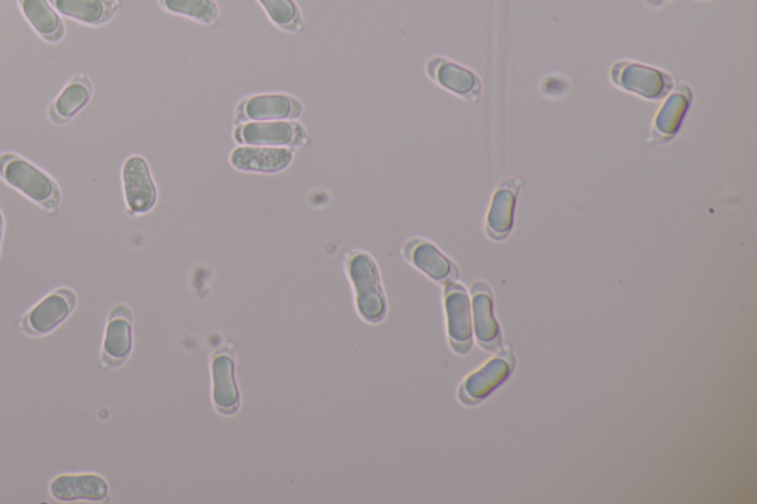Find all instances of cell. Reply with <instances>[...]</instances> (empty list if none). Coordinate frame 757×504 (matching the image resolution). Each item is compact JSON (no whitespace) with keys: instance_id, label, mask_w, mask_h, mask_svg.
<instances>
[{"instance_id":"3957f363","label":"cell","mask_w":757,"mask_h":504,"mask_svg":"<svg viewBox=\"0 0 757 504\" xmlns=\"http://www.w3.org/2000/svg\"><path fill=\"white\" fill-rule=\"evenodd\" d=\"M123 185L127 203L133 213H147L155 208L157 191L151 180L149 164L140 155L124 163Z\"/></svg>"},{"instance_id":"5b68a950","label":"cell","mask_w":757,"mask_h":504,"mask_svg":"<svg viewBox=\"0 0 757 504\" xmlns=\"http://www.w3.org/2000/svg\"><path fill=\"white\" fill-rule=\"evenodd\" d=\"M292 151L283 147H239L231 154L235 168L246 172H280L292 163Z\"/></svg>"},{"instance_id":"9c48e42d","label":"cell","mask_w":757,"mask_h":504,"mask_svg":"<svg viewBox=\"0 0 757 504\" xmlns=\"http://www.w3.org/2000/svg\"><path fill=\"white\" fill-rule=\"evenodd\" d=\"M132 315L127 306H116L111 312L104 339L107 363L120 364L132 350Z\"/></svg>"},{"instance_id":"7402d4cb","label":"cell","mask_w":757,"mask_h":504,"mask_svg":"<svg viewBox=\"0 0 757 504\" xmlns=\"http://www.w3.org/2000/svg\"><path fill=\"white\" fill-rule=\"evenodd\" d=\"M261 3L276 24L286 27L297 21L298 9L292 0H261Z\"/></svg>"},{"instance_id":"7a4b0ae2","label":"cell","mask_w":757,"mask_h":504,"mask_svg":"<svg viewBox=\"0 0 757 504\" xmlns=\"http://www.w3.org/2000/svg\"><path fill=\"white\" fill-rule=\"evenodd\" d=\"M348 268L357 290L358 311L370 323H378L387 314V302L373 259L365 253L353 254Z\"/></svg>"},{"instance_id":"6da1fadb","label":"cell","mask_w":757,"mask_h":504,"mask_svg":"<svg viewBox=\"0 0 757 504\" xmlns=\"http://www.w3.org/2000/svg\"><path fill=\"white\" fill-rule=\"evenodd\" d=\"M0 175L27 198L47 209H56L60 193L48 175L16 154L0 158Z\"/></svg>"},{"instance_id":"ac0fdd59","label":"cell","mask_w":757,"mask_h":504,"mask_svg":"<svg viewBox=\"0 0 757 504\" xmlns=\"http://www.w3.org/2000/svg\"><path fill=\"white\" fill-rule=\"evenodd\" d=\"M475 333L484 343L496 341L499 336V324L492 316L490 298L487 294H477L474 299Z\"/></svg>"},{"instance_id":"603a6c76","label":"cell","mask_w":757,"mask_h":504,"mask_svg":"<svg viewBox=\"0 0 757 504\" xmlns=\"http://www.w3.org/2000/svg\"><path fill=\"white\" fill-rule=\"evenodd\" d=\"M685 109L684 97L675 95L671 100L667 102L665 110L658 115L657 127L661 132H674L676 127H678L680 118H683V111Z\"/></svg>"},{"instance_id":"e0dca14e","label":"cell","mask_w":757,"mask_h":504,"mask_svg":"<svg viewBox=\"0 0 757 504\" xmlns=\"http://www.w3.org/2000/svg\"><path fill=\"white\" fill-rule=\"evenodd\" d=\"M661 75L656 73V71L643 69V67L631 65L629 71L622 74L621 84L631 91L640 93L648 98H654L660 95L663 92Z\"/></svg>"},{"instance_id":"52a82bcc","label":"cell","mask_w":757,"mask_h":504,"mask_svg":"<svg viewBox=\"0 0 757 504\" xmlns=\"http://www.w3.org/2000/svg\"><path fill=\"white\" fill-rule=\"evenodd\" d=\"M298 124L266 120V122H250L237 131L240 142L248 145L281 147L293 144L299 137Z\"/></svg>"},{"instance_id":"30bf717a","label":"cell","mask_w":757,"mask_h":504,"mask_svg":"<svg viewBox=\"0 0 757 504\" xmlns=\"http://www.w3.org/2000/svg\"><path fill=\"white\" fill-rule=\"evenodd\" d=\"M213 400L222 413H235L239 407V390L235 379L232 355L219 352L213 359Z\"/></svg>"},{"instance_id":"cb8c5ba5","label":"cell","mask_w":757,"mask_h":504,"mask_svg":"<svg viewBox=\"0 0 757 504\" xmlns=\"http://www.w3.org/2000/svg\"><path fill=\"white\" fill-rule=\"evenodd\" d=\"M2 233H3V220H2V213H0V242H2Z\"/></svg>"},{"instance_id":"ba28073f","label":"cell","mask_w":757,"mask_h":504,"mask_svg":"<svg viewBox=\"0 0 757 504\" xmlns=\"http://www.w3.org/2000/svg\"><path fill=\"white\" fill-rule=\"evenodd\" d=\"M447 316H449V334L451 345L457 352L469 351L472 337V320H470L469 299L464 290L449 288L446 298Z\"/></svg>"},{"instance_id":"44dd1931","label":"cell","mask_w":757,"mask_h":504,"mask_svg":"<svg viewBox=\"0 0 757 504\" xmlns=\"http://www.w3.org/2000/svg\"><path fill=\"white\" fill-rule=\"evenodd\" d=\"M169 11L181 13L201 22H212L218 9L213 0H161Z\"/></svg>"},{"instance_id":"7c38bea8","label":"cell","mask_w":757,"mask_h":504,"mask_svg":"<svg viewBox=\"0 0 757 504\" xmlns=\"http://www.w3.org/2000/svg\"><path fill=\"white\" fill-rule=\"evenodd\" d=\"M509 372V364L505 360H491L486 367L479 370L478 373L472 374L466 381L464 391L470 399L481 400L490 394L495 387L499 386L500 383H504Z\"/></svg>"},{"instance_id":"ffe728a7","label":"cell","mask_w":757,"mask_h":504,"mask_svg":"<svg viewBox=\"0 0 757 504\" xmlns=\"http://www.w3.org/2000/svg\"><path fill=\"white\" fill-rule=\"evenodd\" d=\"M434 75L442 87L460 93V95H468L469 92L474 91L475 83H477V79L469 71L460 69L451 62H441Z\"/></svg>"},{"instance_id":"8fae6325","label":"cell","mask_w":757,"mask_h":504,"mask_svg":"<svg viewBox=\"0 0 757 504\" xmlns=\"http://www.w3.org/2000/svg\"><path fill=\"white\" fill-rule=\"evenodd\" d=\"M297 102L286 95H258L249 98L245 104L246 118L255 122L283 120L295 114Z\"/></svg>"},{"instance_id":"2e32d148","label":"cell","mask_w":757,"mask_h":504,"mask_svg":"<svg viewBox=\"0 0 757 504\" xmlns=\"http://www.w3.org/2000/svg\"><path fill=\"white\" fill-rule=\"evenodd\" d=\"M409 256L415 265L427 272L434 280H445L451 271V263L437 248L429 243H416Z\"/></svg>"},{"instance_id":"4fadbf2b","label":"cell","mask_w":757,"mask_h":504,"mask_svg":"<svg viewBox=\"0 0 757 504\" xmlns=\"http://www.w3.org/2000/svg\"><path fill=\"white\" fill-rule=\"evenodd\" d=\"M22 12L43 38L57 40L62 34V22L48 0H21Z\"/></svg>"},{"instance_id":"d6986e66","label":"cell","mask_w":757,"mask_h":504,"mask_svg":"<svg viewBox=\"0 0 757 504\" xmlns=\"http://www.w3.org/2000/svg\"><path fill=\"white\" fill-rule=\"evenodd\" d=\"M514 195L508 190H501L492 199L490 215H488V226L496 234H506L512 226Z\"/></svg>"},{"instance_id":"8992f818","label":"cell","mask_w":757,"mask_h":504,"mask_svg":"<svg viewBox=\"0 0 757 504\" xmlns=\"http://www.w3.org/2000/svg\"><path fill=\"white\" fill-rule=\"evenodd\" d=\"M51 494L60 502H102L109 497V485L93 474L62 475L51 483Z\"/></svg>"},{"instance_id":"277c9868","label":"cell","mask_w":757,"mask_h":504,"mask_svg":"<svg viewBox=\"0 0 757 504\" xmlns=\"http://www.w3.org/2000/svg\"><path fill=\"white\" fill-rule=\"evenodd\" d=\"M76 296L70 290L61 289L49 294L26 316V329L33 334H47L58 327L70 315Z\"/></svg>"},{"instance_id":"5bb4252c","label":"cell","mask_w":757,"mask_h":504,"mask_svg":"<svg viewBox=\"0 0 757 504\" xmlns=\"http://www.w3.org/2000/svg\"><path fill=\"white\" fill-rule=\"evenodd\" d=\"M61 13L87 24H100L113 12L114 4L107 0H53Z\"/></svg>"},{"instance_id":"9a60e30c","label":"cell","mask_w":757,"mask_h":504,"mask_svg":"<svg viewBox=\"0 0 757 504\" xmlns=\"http://www.w3.org/2000/svg\"><path fill=\"white\" fill-rule=\"evenodd\" d=\"M89 100H91V83L83 75H79L58 97L53 104L52 118L58 122L73 118L88 104Z\"/></svg>"}]
</instances>
